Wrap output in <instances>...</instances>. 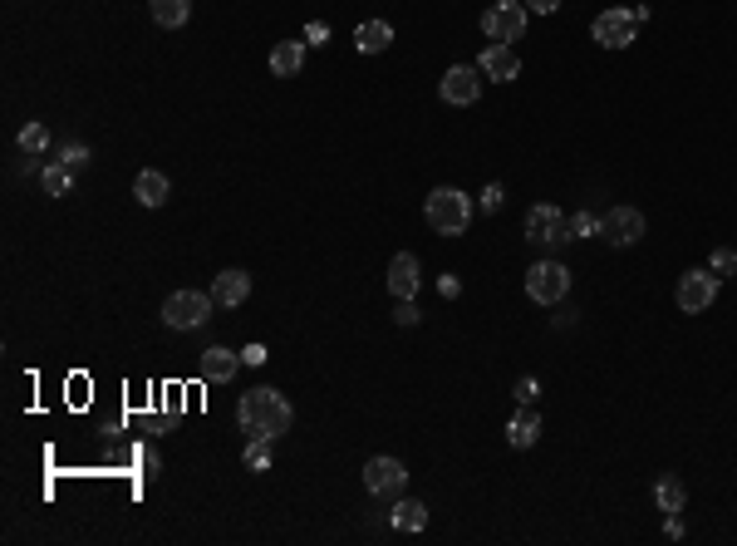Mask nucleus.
<instances>
[{"label":"nucleus","instance_id":"nucleus-1","mask_svg":"<svg viewBox=\"0 0 737 546\" xmlns=\"http://www.w3.org/2000/svg\"><path fill=\"white\" fill-rule=\"evenodd\" d=\"M236 424H241V433L246 438H281V433H290V424H295V409H290V399H285L281 389H246L241 394V404H236Z\"/></svg>","mask_w":737,"mask_h":546},{"label":"nucleus","instance_id":"nucleus-2","mask_svg":"<svg viewBox=\"0 0 737 546\" xmlns=\"http://www.w3.org/2000/svg\"><path fill=\"white\" fill-rule=\"evenodd\" d=\"M423 217H428V227H433L438 237H462V232L472 227V197H467L462 187H433Z\"/></svg>","mask_w":737,"mask_h":546},{"label":"nucleus","instance_id":"nucleus-3","mask_svg":"<svg viewBox=\"0 0 737 546\" xmlns=\"http://www.w3.org/2000/svg\"><path fill=\"white\" fill-rule=\"evenodd\" d=\"M590 40L605 45V50H629V45L639 40V20H634V10H624V5L600 10L595 25H590Z\"/></svg>","mask_w":737,"mask_h":546},{"label":"nucleus","instance_id":"nucleus-4","mask_svg":"<svg viewBox=\"0 0 737 546\" xmlns=\"http://www.w3.org/2000/svg\"><path fill=\"white\" fill-rule=\"evenodd\" d=\"M526 296L536 305H561L570 296V271L561 261H536L526 271Z\"/></svg>","mask_w":737,"mask_h":546},{"label":"nucleus","instance_id":"nucleus-5","mask_svg":"<svg viewBox=\"0 0 737 546\" xmlns=\"http://www.w3.org/2000/svg\"><path fill=\"white\" fill-rule=\"evenodd\" d=\"M526 242H536V246L575 242V237H570V217L561 207H551V202H536V207L526 212Z\"/></svg>","mask_w":737,"mask_h":546},{"label":"nucleus","instance_id":"nucleus-6","mask_svg":"<svg viewBox=\"0 0 737 546\" xmlns=\"http://www.w3.org/2000/svg\"><path fill=\"white\" fill-rule=\"evenodd\" d=\"M212 296L207 291H177V296H168V305H163V320H168L172 330H202L207 320H212Z\"/></svg>","mask_w":737,"mask_h":546},{"label":"nucleus","instance_id":"nucleus-7","mask_svg":"<svg viewBox=\"0 0 737 546\" xmlns=\"http://www.w3.org/2000/svg\"><path fill=\"white\" fill-rule=\"evenodd\" d=\"M482 30H487L492 45L521 40V35H526V5H521V0H497V5L482 15Z\"/></svg>","mask_w":737,"mask_h":546},{"label":"nucleus","instance_id":"nucleus-8","mask_svg":"<svg viewBox=\"0 0 737 546\" xmlns=\"http://www.w3.org/2000/svg\"><path fill=\"white\" fill-rule=\"evenodd\" d=\"M718 301V276L713 271H683L679 276V310L683 315H703Z\"/></svg>","mask_w":737,"mask_h":546},{"label":"nucleus","instance_id":"nucleus-9","mask_svg":"<svg viewBox=\"0 0 737 546\" xmlns=\"http://www.w3.org/2000/svg\"><path fill=\"white\" fill-rule=\"evenodd\" d=\"M600 237L610 246H634L644 237V212H639V207H610V212L600 217Z\"/></svg>","mask_w":737,"mask_h":546},{"label":"nucleus","instance_id":"nucleus-10","mask_svg":"<svg viewBox=\"0 0 737 546\" xmlns=\"http://www.w3.org/2000/svg\"><path fill=\"white\" fill-rule=\"evenodd\" d=\"M364 487H369L374 497H398V492L408 487V468H403L398 458H369V463H364Z\"/></svg>","mask_w":737,"mask_h":546},{"label":"nucleus","instance_id":"nucleus-11","mask_svg":"<svg viewBox=\"0 0 737 546\" xmlns=\"http://www.w3.org/2000/svg\"><path fill=\"white\" fill-rule=\"evenodd\" d=\"M438 94L448 99V104H477V94H482V69L477 64H453L448 74H443V84H438Z\"/></svg>","mask_w":737,"mask_h":546},{"label":"nucleus","instance_id":"nucleus-12","mask_svg":"<svg viewBox=\"0 0 737 546\" xmlns=\"http://www.w3.org/2000/svg\"><path fill=\"white\" fill-rule=\"evenodd\" d=\"M418 286H423L418 256H413V251H398L394 261H389V296H394V301H413Z\"/></svg>","mask_w":737,"mask_h":546},{"label":"nucleus","instance_id":"nucleus-13","mask_svg":"<svg viewBox=\"0 0 737 546\" xmlns=\"http://www.w3.org/2000/svg\"><path fill=\"white\" fill-rule=\"evenodd\" d=\"M251 296V276L241 271V266H227L217 281H212V301L222 305V310H236V305H246Z\"/></svg>","mask_w":737,"mask_h":546},{"label":"nucleus","instance_id":"nucleus-14","mask_svg":"<svg viewBox=\"0 0 737 546\" xmlns=\"http://www.w3.org/2000/svg\"><path fill=\"white\" fill-rule=\"evenodd\" d=\"M241 364H246V360H241L236 350H227V345H212V350L202 355V379H207V384H231Z\"/></svg>","mask_w":737,"mask_h":546},{"label":"nucleus","instance_id":"nucleus-15","mask_svg":"<svg viewBox=\"0 0 737 546\" xmlns=\"http://www.w3.org/2000/svg\"><path fill=\"white\" fill-rule=\"evenodd\" d=\"M477 69H482L487 79H502V84H511V79L521 74V60H516V50H511V45H487V50H482V60H477Z\"/></svg>","mask_w":737,"mask_h":546},{"label":"nucleus","instance_id":"nucleus-16","mask_svg":"<svg viewBox=\"0 0 737 546\" xmlns=\"http://www.w3.org/2000/svg\"><path fill=\"white\" fill-rule=\"evenodd\" d=\"M354 45H359V55H384L394 45V25L389 20H364L354 30Z\"/></svg>","mask_w":737,"mask_h":546},{"label":"nucleus","instance_id":"nucleus-17","mask_svg":"<svg viewBox=\"0 0 737 546\" xmlns=\"http://www.w3.org/2000/svg\"><path fill=\"white\" fill-rule=\"evenodd\" d=\"M541 438V414L531 409V404H521L516 414H511V424H507V443L511 448H531Z\"/></svg>","mask_w":737,"mask_h":546},{"label":"nucleus","instance_id":"nucleus-18","mask_svg":"<svg viewBox=\"0 0 737 546\" xmlns=\"http://www.w3.org/2000/svg\"><path fill=\"white\" fill-rule=\"evenodd\" d=\"M168 192H172V182L158 173V168H143L138 178H133V197L143 202V207H163L168 202Z\"/></svg>","mask_w":737,"mask_h":546},{"label":"nucleus","instance_id":"nucleus-19","mask_svg":"<svg viewBox=\"0 0 737 546\" xmlns=\"http://www.w3.org/2000/svg\"><path fill=\"white\" fill-rule=\"evenodd\" d=\"M305 69V45L300 40H281L276 50H271V74L276 79H295Z\"/></svg>","mask_w":737,"mask_h":546},{"label":"nucleus","instance_id":"nucleus-20","mask_svg":"<svg viewBox=\"0 0 737 546\" xmlns=\"http://www.w3.org/2000/svg\"><path fill=\"white\" fill-rule=\"evenodd\" d=\"M148 15L163 25V30H182L192 20V0H148Z\"/></svg>","mask_w":737,"mask_h":546},{"label":"nucleus","instance_id":"nucleus-21","mask_svg":"<svg viewBox=\"0 0 737 546\" xmlns=\"http://www.w3.org/2000/svg\"><path fill=\"white\" fill-rule=\"evenodd\" d=\"M74 173H79V168H69L64 158H59V163H45V168H40V187H45L50 197H69V192H74Z\"/></svg>","mask_w":737,"mask_h":546},{"label":"nucleus","instance_id":"nucleus-22","mask_svg":"<svg viewBox=\"0 0 737 546\" xmlns=\"http://www.w3.org/2000/svg\"><path fill=\"white\" fill-rule=\"evenodd\" d=\"M654 502H659V512H683V502H688V487H683V478H659L654 483Z\"/></svg>","mask_w":737,"mask_h":546},{"label":"nucleus","instance_id":"nucleus-23","mask_svg":"<svg viewBox=\"0 0 737 546\" xmlns=\"http://www.w3.org/2000/svg\"><path fill=\"white\" fill-rule=\"evenodd\" d=\"M394 527L398 532H423V527H428V507H423V502H398Z\"/></svg>","mask_w":737,"mask_h":546},{"label":"nucleus","instance_id":"nucleus-24","mask_svg":"<svg viewBox=\"0 0 737 546\" xmlns=\"http://www.w3.org/2000/svg\"><path fill=\"white\" fill-rule=\"evenodd\" d=\"M20 148H25V153H45V148H50V128H45V123H25V128H20Z\"/></svg>","mask_w":737,"mask_h":546},{"label":"nucleus","instance_id":"nucleus-25","mask_svg":"<svg viewBox=\"0 0 737 546\" xmlns=\"http://www.w3.org/2000/svg\"><path fill=\"white\" fill-rule=\"evenodd\" d=\"M246 468L251 473H266L271 468V438H251L246 443Z\"/></svg>","mask_w":737,"mask_h":546},{"label":"nucleus","instance_id":"nucleus-26","mask_svg":"<svg viewBox=\"0 0 737 546\" xmlns=\"http://www.w3.org/2000/svg\"><path fill=\"white\" fill-rule=\"evenodd\" d=\"M733 266H737V251H733V246H718V251H713V261H708V271H713V276H728Z\"/></svg>","mask_w":737,"mask_h":546},{"label":"nucleus","instance_id":"nucleus-27","mask_svg":"<svg viewBox=\"0 0 737 546\" xmlns=\"http://www.w3.org/2000/svg\"><path fill=\"white\" fill-rule=\"evenodd\" d=\"M595 232H600V217H590V212L570 217V237H595Z\"/></svg>","mask_w":737,"mask_h":546},{"label":"nucleus","instance_id":"nucleus-28","mask_svg":"<svg viewBox=\"0 0 737 546\" xmlns=\"http://www.w3.org/2000/svg\"><path fill=\"white\" fill-rule=\"evenodd\" d=\"M516 399H521V404H536V399H541V384H536L531 374H526V379H516Z\"/></svg>","mask_w":737,"mask_h":546},{"label":"nucleus","instance_id":"nucleus-29","mask_svg":"<svg viewBox=\"0 0 737 546\" xmlns=\"http://www.w3.org/2000/svg\"><path fill=\"white\" fill-rule=\"evenodd\" d=\"M64 163H69V168H84V163H89V148H84V143H69V148H64Z\"/></svg>","mask_w":737,"mask_h":546},{"label":"nucleus","instance_id":"nucleus-30","mask_svg":"<svg viewBox=\"0 0 737 546\" xmlns=\"http://www.w3.org/2000/svg\"><path fill=\"white\" fill-rule=\"evenodd\" d=\"M502 202H507L502 187H487V192H482V212H502Z\"/></svg>","mask_w":737,"mask_h":546},{"label":"nucleus","instance_id":"nucleus-31","mask_svg":"<svg viewBox=\"0 0 737 546\" xmlns=\"http://www.w3.org/2000/svg\"><path fill=\"white\" fill-rule=\"evenodd\" d=\"M394 320H398V325H418V305H413V301H398L394 305Z\"/></svg>","mask_w":737,"mask_h":546},{"label":"nucleus","instance_id":"nucleus-32","mask_svg":"<svg viewBox=\"0 0 737 546\" xmlns=\"http://www.w3.org/2000/svg\"><path fill=\"white\" fill-rule=\"evenodd\" d=\"M241 360H246V364H266L271 355H266V345H246V350H241Z\"/></svg>","mask_w":737,"mask_h":546},{"label":"nucleus","instance_id":"nucleus-33","mask_svg":"<svg viewBox=\"0 0 737 546\" xmlns=\"http://www.w3.org/2000/svg\"><path fill=\"white\" fill-rule=\"evenodd\" d=\"M526 10H536V15H556L561 0H526Z\"/></svg>","mask_w":737,"mask_h":546},{"label":"nucleus","instance_id":"nucleus-34","mask_svg":"<svg viewBox=\"0 0 737 546\" xmlns=\"http://www.w3.org/2000/svg\"><path fill=\"white\" fill-rule=\"evenodd\" d=\"M438 291H443V296L453 301V296H457V276H443V281H438Z\"/></svg>","mask_w":737,"mask_h":546}]
</instances>
